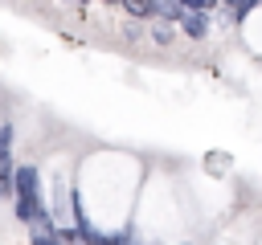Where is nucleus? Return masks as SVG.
<instances>
[{
  "label": "nucleus",
  "instance_id": "obj_1",
  "mask_svg": "<svg viewBox=\"0 0 262 245\" xmlns=\"http://www.w3.org/2000/svg\"><path fill=\"white\" fill-rule=\"evenodd\" d=\"M12 196H16V216H20L25 225H33V220L45 212V204H41V172H37L33 163L12 167Z\"/></svg>",
  "mask_w": 262,
  "mask_h": 245
},
{
  "label": "nucleus",
  "instance_id": "obj_2",
  "mask_svg": "<svg viewBox=\"0 0 262 245\" xmlns=\"http://www.w3.org/2000/svg\"><path fill=\"white\" fill-rule=\"evenodd\" d=\"M180 33L201 41V37L209 33V8H184V16H180Z\"/></svg>",
  "mask_w": 262,
  "mask_h": 245
},
{
  "label": "nucleus",
  "instance_id": "obj_3",
  "mask_svg": "<svg viewBox=\"0 0 262 245\" xmlns=\"http://www.w3.org/2000/svg\"><path fill=\"white\" fill-rule=\"evenodd\" d=\"M127 16H156V4H127Z\"/></svg>",
  "mask_w": 262,
  "mask_h": 245
},
{
  "label": "nucleus",
  "instance_id": "obj_4",
  "mask_svg": "<svg viewBox=\"0 0 262 245\" xmlns=\"http://www.w3.org/2000/svg\"><path fill=\"white\" fill-rule=\"evenodd\" d=\"M151 37H156L160 45H168V41L176 37V29H172V24H156V33H151Z\"/></svg>",
  "mask_w": 262,
  "mask_h": 245
},
{
  "label": "nucleus",
  "instance_id": "obj_5",
  "mask_svg": "<svg viewBox=\"0 0 262 245\" xmlns=\"http://www.w3.org/2000/svg\"><path fill=\"white\" fill-rule=\"evenodd\" d=\"M53 233H57V229H53ZM53 233H33V245H61Z\"/></svg>",
  "mask_w": 262,
  "mask_h": 245
},
{
  "label": "nucleus",
  "instance_id": "obj_6",
  "mask_svg": "<svg viewBox=\"0 0 262 245\" xmlns=\"http://www.w3.org/2000/svg\"><path fill=\"white\" fill-rule=\"evenodd\" d=\"M102 245H131V233H111L102 237Z\"/></svg>",
  "mask_w": 262,
  "mask_h": 245
}]
</instances>
